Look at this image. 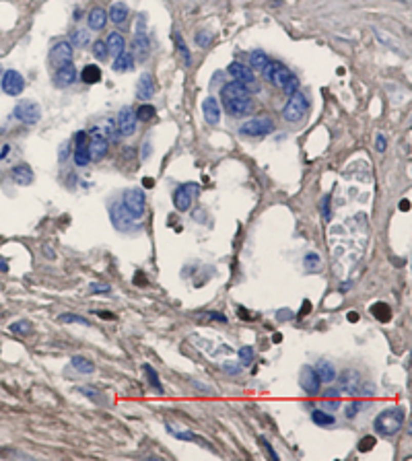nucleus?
Returning <instances> with one entry per match:
<instances>
[{
	"mask_svg": "<svg viewBox=\"0 0 412 461\" xmlns=\"http://www.w3.org/2000/svg\"><path fill=\"white\" fill-rule=\"evenodd\" d=\"M221 97H223V103H225V109L235 115V117H241L245 113L251 111V95L247 91L245 85L233 81V83H227L223 89H221Z\"/></svg>",
	"mask_w": 412,
	"mask_h": 461,
	"instance_id": "obj_1",
	"label": "nucleus"
},
{
	"mask_svg": "<svg viewBox=\"0 0 412 461\" xmlns=\"http://www.w3.org/2000/svg\"><path fill=\"white\" fill-rule=\"evenodd\" d=\"M404 420H406L404 408H389V410H383V412L377 414V418L373 422V428L381 436H396L402 430Z\"/></svg>",
	"mask_w": 412,
	"mask_h": 461,
	"instance_id": "obj_2",
	"label": "nucleus"
},
{
	"mask_svg": "<svg viewBox=\"0 0 412 461\" xmlns=\"http://www.w3.org/2000/svg\"><path fill=\"white\" fill-rule=\"evenodd\" d=\"M307 107H309L307 95L301 93V91H295V93L289 97L287 105L283 107V113H281V115H283V119L289 122V124H299V122L305 117Z\"/></svg>",
	"mask_w": 412,
	"mask_h": 461,
	"instance_id": "obj_3",
	"label": "nucleus"
},
{
	"mask_svg": "<svg viewBox=\"0 0 412 461\" xmlns=\"http://www.w3.org/2000/svg\"><path fill=\"white\" fill-rule=\"evenodd\" d=\"M122 204L126 206V210L130 212V216L134 221L143 218L145 214V204H147V198H145V192L141 188H132V190H126L124 196H122Z\"/></svg>",
	"mask_w": 412,
	"mask_h": 461,
	"instance_id": "obj_4",
	"label": "nucleus"
},
{
	"mask_svg": "<svg viewBox=\"0 0 412 461\" xmlns=\"http://www.w3.org/2000/svg\"><path fill=\"white\" fill-rule=\"evenodd\" d=\"M13 115H15L21 124L33 126V124H37V122L42 119V107H40V103L31 101V99H25V101H21V103L15 107Z\"/></svg>",
	"mask_w": 412,
	"mask_h": 461,
	"instance_id": "obj_5",
	"label": "nucleus"
},
{
	"mask_svg": "<svg viewBox=\"0 0 412 461\" xmlns=\"http://www.w3.org/2000/svg\"><path fill=\"white\" fill-rule=\"evenodd\" d=\"M239 132L243 136H266L274 132V122L268 115H260V117H251L245 124H241Z\"/></svg>",
	"mask_w": 412,
	"mask_h": 461,
	"instance_id": "obj_6",
	"label": "nucleus"
},
{
	"mask_svg": "<svg viewBox=\"0 0 412 461\" xmlns=\"http://www.w3.org/2000/svg\"><path fill=\"white\" fill-rule=\"evenodd\" d=\"M262 74H264V78H266L270 85L279 87V89H283L285 83L293 76V72H291L287 66H283L281 62H268L266 68L262 70Z\"/></svg>",
	"mask_w": 412,
	"mask_h": 461,
	"instance_id": "obj_7",
	"label": "nucleus"
},
{
	"mask_svg": "<svg viewBox=\"0 0 412 461\" xmlns=\"http://www.w3.org/2000/svg\"><path fill=\"white\" fill-rule=\"evenodd\" d=\"M198 192H200V188L196 184H182L173 192V204H175V208L182 210V212L190 210V206H192L194 198L198 196Z\"/></svg>",
	"mask_w": 412,
	"mask_h": 461,
	"instance_id": "obj_8",
	"label": "nucleus"
},
{
	"mask_svg": "<svg viewBox=\"0 0 412 461\" xmlns=\"http://www.w3.org/2000/svg\"><path fill=\"white\" fill-rule=\"evenodd\" d=\"M109 218H111V225H113L117 231H130V229L134 227V218L130 216V212L126 210V206H124L122 202L111 204Z\"/></svg>",
	"mask_w": 412,
	"mask_h": 461,
	"instance_id": "obj_9",
	"label": "nucleus"
},
{
	"mask_svg": "<svg viewBox=\"0 0 412 461\" xmlns=\"http://www.w3.org/2000/svg\"><path fill=\"white\" fill-rule=\"evenodd\" d=\"M0 87H3V91L9 95V97H17L23 93L25 89V78L17 72V70H7L3 74V81H0Z\"/></svg>",
	"mask_w": 412,
	"mask_h": 461,
	"instance_id": "obj_10",
	"label": "nucleus"
},
{
	"mask_svg": "<svg viewBox=\"0 0 412 461\" xmlns=\"http://www.w3.org/2000/svg\"><path fill=\"white\" fill-rule=\"evenodd\" d=\"M136 113L134 109L130 107H122L117 117H115V128H117V134L120 136H132L136 132Z\"/></svg>",
	"mask_w": 412,
	"mask_h": 461,
	"instance_id": "obj_11",
	"label": "nucleus"
},
{
	"mask_svg": "<svg viewBox=\"0 0 412 461\" xmlns=\"http://www.w3.org/2000/svg\"><path fill=\"white\" fill-rule=\"evenodd\" d=\"M87 150H89V157H91V161H101V159L107 155V140L103 138V134H101L97 128L91 132V138H89Z\"/></svg>",
	"mask_w": 412,
	"mask_h": 461,
	"instance_id": "obj_12",
	"label": "nucleus"
},
{
	"mask_svg": "<svg viewBox=\"0 0 412 461\" xmlns=\"http://www.w3.org/2000/svg\"><path fill=\"white\" fill-rule=\"evenodd\" d=\"M299 385L303 387V391L305 393H309V395H318L320 393V387H322V381H320V377H318V373H316V369L313 367H303L301 369V375H299Z\"/></svg>",
	"mask_w": 412,
	"mask_h": 461,
	"instance_id": "obj_13",
	"label": "nucleus"
},
{
	"mask_svg": "<svg viewBox=\"0 0 412 461\" xmlns=\"http://www.w3.org/2000/svg\"><path fill=\"white\" fill-rule=\"evenodd\" d=\"M338 389L344 393H359L361 391V375L352 369H346L338 377Z\"/></svg>",
	"mask_w": 412,
	"mask_h": 461,
	"instance_id": "obj_14",
	"label": "nucleus"
},
{
	"mask_svg": "<svg viewBox=\"0 0 412 461\" xmlns=\"http://www.w3.org/2000/svg\"><path fill=\"white\" fill-rule=\"evenodd\" d=\"M76 76H79L76 66H74L72 62H68V64H64V66H58V70H56V74H54V85H56L58 89H66V87H70L72 83H76Z\"/></svg>",
	"mask_w": 412,
	"mask_h": 461,
	"instance_id": "obj_15",
	"label": "nucleus"
},
{
	"mask_svg": "<svg viewBox=\"0 0 412 461\" xmlns=\"http://www.w3.org/2000/svg\"><path fill=\"white\" fill-rule=\"evenodd\" d=\"M72 44L70 42H58L54 48H52V52H50V58H52V62L56 64V66H64V64H68V62H72Z\"/></svg>",
	"mask_w": 412,
	"mask_h": 461,
	"instance_id": "obj_16",
	"label": "nucleus"
},
{
	"mask_svg": "<svg viewBox=\"0 0 412 461\" xmlns=\"http://www.w3.org/2000/svg\"><path fill=\"white\" fill-rule=\"evenodd\" d=\"M151 54V42L147 33H136L134 42H132V56H136L141 62H145Z\"/></svg>",
	"mask_w": 412,
	"mask_h": 461,
	"instance_id": "obj_17",
	"label": "nucleus"
},
{
	"mask_svg": "<svg viewBox=\"0 0 412 461\" xmlns=\"http://www.w3.org/2000/svg\"><path fill=\"white\" fill-rule=\"evenodd\" d=\"M155 78H153V74L151 72H145V74H141V78H139V83H136V97L139 99H151L153 95H155Z\"/></svg>",
	"mask_w": 412,
	"mask_h": 461,
	"instance_id": "obj_18",
	"label": "nucleus"
},
{
	"mask_svg": "<svg viewBox=\"0 0 412 461\" xmlns=\"http://www.w3.org/2000/svg\"><path fill=\"white\" fill-rule=\"evenodd\" d=\"M202 113H204L206 124L217 126L219 119H221V105H219V101H217L214 97H206V99L202 101Z\"/></svg>",
	"mask_w": 412,
	"mask_h": 461,
	"instance_id": "obj_19",
	"label": "nucleus"
},
{
	"mask_svg": "<svg viewBox=\"0 0 412 461\" xmlns=\"http://www.w3.org/2000/svg\"><path fill=\"white\" fill-rule=\"evenodd\" d=\"M229 74L233 76V81H237V83H241V85L253 83V72H251V68L245 66V64H241V62H231V64H229Z\"/></svg>",
	"mask_w": 412,
	"mask_h": 461,
	"instance_id": "obj_20",
	"label": "nucleus"
},
{
	"mask_svg": "<svg viewBox=\"0 0 412 461\" xmlns=\"http://www.w3.org/2000/svg\"><path fill=\"white\" fill-rule=\"evenodd\" d=\"M11 177H13V182L19 184V186H29V184H33V179H35V175H33V171H31L29 165H17V167H13Z\"/></svg>",
	"mask_w": 412,
	"mask_h": 461,
	"instance_id": "obj_21",
	"label": "nucleus"
},
{
	"mask_svg": "<svg viewBox=\"0 0 412 461\" xmlns=\"http://www.w3.org/2000/svg\"><path fill=\"white\" fill-rule=\"evenodd\" d=\"M113 70L115 72H130V70H134V56H132V52H128V50L120 52L115 56V60H113Z\"/></svg>",
	"mask_w": 412,
	"mask_h": 461,
	"instance_id": "obj_22",
	"label": "nucleus"
},
{
	"mask_svg": "<svg viewBox=\"0 0 412 461\" xmlns=\"http://www.w3.org/2000/svg\"><path fill=\"white\" fill-rule=\"evenodd\" d=\"M105 23H107V13H105L103 9H99V7L93 9V11L89 13V17H87V25H89V29H93V31L103 29Z\"/></svg>",
	"mask_w": 412,
	"mask_h": 461,
	"instance_id": "obj_23",
	"label": "nucleus"
},
{
	"mask_svg": "<svg viewBox=\"0 0 412 461\" xmlns=\"http://www.w3.org/2000/svg\"><path fill=\"white\" fill-rule=\"evenodd\" d=\"M316 373H318V377H320L322 383H334L336 381V369L328 360H320L318 367H316Z\"/></svg>",
	"mask_w": 412,
	"mask_h": 461,
	"instance_id": "obj_24",
	"label": "nucleus"
},
{
	"mask_svg": "<svg viewBox=\"0 0 412 461\" xmlns=\"http://www.w3.org/2000/svg\"><path fill=\"white\" fill-rule=\"evenodd\" d=\"M105 46H107V52H109V54H113V56H117L120 52H124V50H126V42H124V37H122L117 31H113V33H109V35H107Z\"/></svg>",
	"mask_w": 412,
	"mask_h": 461,
	"instance_id": "obj_25",
	"label": "nucleus"
},
{
	"mask_svg": "<svg viewBox=\"0 0 412 461\" xmlns=\"http://www.w3.org/2000/svg\"><path fill=\"white\" fill-rule=\"evenodd\" d=\"M109 19H111V23H115V25L126 23V19H128V7H126L124 3H113L111 9H109Z\"/></svg>",
	"mask_w": 412,
	"mask_h": 461,
	"instance_id": "obj_26",
	"label": "nucleus"
},
{
	"mask_svg": "<svg viewBox=\"0 0 412 461\" xmlns=\"http://www.w3.org/2000/svg\"><path fill=\"white\" fill-rule=\"evenodd\" d=\"M81 81H83L85 85H95V83H99V81H101V70H99V66H95V64L85 66L83 72H81Z\"/></svg>",
	"mask_w": 412,
	"mask_h": 461,
	"instance_id": "obj_27",
	"label": "nucleus"
},
{
	"mask_svg": "<svg viewBox=\"0 0 412 461\" xmlns=\"http://www.w3.org/2000/svg\"><path fill=\"white\" fill-rule=\"evenodd\" d=\"M70 365H72L79 373H85V375H91V373L95 371V365H93L87 356H81V354L72 356V358H70Z\"/></svg>",
	"mask_w": 412,
	"mask_h": 461,
	"instance_id": "obj_28",
	"label": "nucleus"
},
{
	"mask_svg": "<svg viewBox=\"0 0 412 461\" xmlns=\"http://www.w3.org/2000/svg\"><path fill=\"white\" fill-rule=\"evenodd\" d=\"M311 420H313V424H318V426H332V424L336 422V418H334L332 414L324 412L322 408H313V412H311Z\"/></svg>",
	"mask_w": 412,
	"mask_h": 461,
	"instance_id": "obj_29",
	"label": "nucleus"
},
{
	"mask_svg": "<svg viewBox=\"0 0 412 461\" xmlns=\"http://www.w3.org/2000/svg\"><path fill=\"white\" fill-rule=\"evenodd\" d=\"M270 60H268V56L262 52V50H253L251 54H249V68H253V70H264L266 68V64H268Z\"/></svg>",
	"mask_w": 412,
	"mask_h": 461,
	"instance_id": "obj_30",
	"label": "nucleus"
},
{
	"mask_svg": "<svg viewBox=\"0 0 412 461\" xmlns=\"http://www.w3.org/2000/svg\"><path fill=\"white\" fill-rule=\"evenodd\" d=\"M173 39H175V46H178V54L182 56L184 64H186V66L190 68V66H192V56H190V50L186 48V42H184V37H182V35H180L178 31H175V33H173Z\"/></svg>",
	"mask_w": 412,
	"mask_h": 461,
	"instance_id": "obj_31",
	"label": "nucleus"
},
{
	"mask_svg": "<svg viewBox=\"0 0 412 461\" xmlns=\"http://www.w3.org/2000/svg\"><path fill=\"white\" fill-rule=\"evenodd\" d=\"M89 163H91V157H89L87 144L74 146V165H76V167H87Z\"/></svg>",
	"mask_w": 412,
	"mask_h": 461,
	"instance_id": "obj_32",
	"label": "nucleus"
},
{
	"mask_svg": "<svg viewBox=\"0 0 412 461\" xmlns=\"http://www.w3.org/2000/svg\"><path fill=\"white\" fill-rule=\"evenodd\" d=\"M371 313H373L381 324L389 322V317H391V309H389L385 303H375V305L371 307Z\"/></svg>",
	"mask_w": 412,
	"mask_h": 461,
	"instance_id": "obj_33",
	"label": "nucleus"
},
{
	"mask_svg": "<svg viewBox=\"0 0 412 461\" xmlns=\"http://www.w3.org/2000/svg\"><path fill=\"white\" fill-rule=\"evenodd\" d=\"M143 371H145V375L149 377L151 387H153V389H157V393H161V395H163V391H165V389H163V385H161V379H159L157 371H155L151 365H145V367H143Z\"/></svg>",
	"mask_w": 412,
	"mask_h": 461,
	"instance_id": "obj_34",
	"label": "nucleus"
},
{
	"mask_svg": "<svg viewBox=\"0 0 412 461\" xmlns=\"http://www.w3.org/2000/svg\"><path fill=\"white\" fill-rule=\"evenodd\" d=\"M136 113V119H141V122H149V119H153L155 115H157V109L151 105V103H143L139 109L134 111Z\"/></svg>",
	"mask_w": 412,
	"mask_h": 461,
	"instance_id": "obj_35",
	"label": "nucleus"
},
{
	"mask_svg": "<svg viewBox=\"0 0 412 461\" xmlns=\"http://www.w3.org/2000/svg\"><path fill=\"white\" fill-rule=\"evenodd\" d=\"M29 330H31V324L25 322V319H19V322H15V324L9 326V332L11 334H17V336H25V334H29Z\"/></svg>",
	"mask_w": 412,
	"mask_h": 461,
	"instance_id": "obj_36",
	"label": "nucleus"
},
{
	"mask_svg": "<svg viewBox=\"0 0 412 461\" xmlns=\"http://www.w3.org/2000/svg\"><path fill=\"white\" fill-rule=\"evenodd\" d=\"M237 356H239V363L243 367H249L253 363V348L251 346H241L239 352H237Z\"/></svg>",
	"mask_w": 412,
	"mask_h": 461,
	"instance_id": "obj_37",
	"label": "nucleus"
},
{
	"mask_svg": "<svg viewBox=\"0 0 412 461\" xmlns=\"http://www.w3.org/2000/svg\"><path fill=\"white\" fill-rule=\"evenodd\" d=\"M58 322L60 324H79V326H89V319H85V317H81V315H72V313H62L60 317H58Z\"/></svg>",
	"mask_w": 412,
	"mask_h": 461,
	"instance_id": "obj_38",
	"label": "nucleus"
},
{
	"mask_svg": "<svg viewBox=\"0 0 412 461\" xmlns=\"http://www.w3.org/2000/svg\"><path fill=\"white\" fill-rule=\"evenodd\" d=\"M91 52H93V56H95L97 60H105V58H107V46H105V42H101V39L93 42Z\"/></svg>",
	"mask_w": 412,
	"mask_h": 461,
	"instance_id": "obj_39",
	"label": "nucleus"
},
{
	"mask_svg": "<svg viewBox=\"0 0 412 461\" xmlns=\"http://www.w3.org/2000/svg\"><path fill=\"white\" fill-rule=\"evenodd\" d=\"M303 264H305V268L309 272H316V270H320V255L318 253H307L303 257Z\"/></svg>",
	"mask_w": 412,
	"mask_h": 461,
	"instance_id": "obj_40",
	"label": "nucleus"
},
{
	"mask_svg": "<svg viewBox=\"0 0 412 461\" xmlns=\"http://www.w3.org/2000/svg\"><path fill=\"white\" fill-rule=\"evenodd\" d=\"M167 432L169 434H173L175 438H180V440H198V443H202V445H206L204 440H200L196 434H192V432H178V430H173L171 426H167Z\"/></svg>",
	"mask_w": 412,
	"mask_h": 461,
	"instance_id": "obj_41",
	"label": "nucleus"
},
{
	"mask_svg": "<svg viewBox=\"0 0 412 461\" xmlns=\"http://www.w3.org/2000/svg\"><path fill=\"white\" fill-rule=\"evenodd\" d=\"M283 91H285V95H287V97H291V95H293L295 91H299V78H297V76L293 74V76H291V78H289V81L285 83Z\"/></svg>",
	"mask_w": 412,
	"mask_h": 461,
	"instance_id": "obj_42",
	"label": "nucleus"
},
{
	"mask_svg": "<svg viewBox=\"0 0 412 461\" xmlns=\"http://www.w3.org/2000/svg\"><path fill=\"white\" fill-rule=\"evenodd\" d=\"M115 130H117V128H115L113 122H103V132H101V134H103L105 140H115V138H117Z\"/></svg>",
	"mask_w": 412,
	"mask_h": 461,
	"instance_id": "obj_43",
	"label": "nucleus"
},
{
	"mask_svg": "<svg viewBox=\"0 0 412 461\" xmlns=\"http://www.w3.org/2000/svg\"><path fill=\"white\" fill-rule=\"evenodd\" d=\"M210 42H212V33H210V31H198V33H196V44H198L200 48L210 46Z\"/></svg>",
	"mask_w": 412,
	"mask_h": 461,
	"instance_id": "obj_44",
	"label": "nucleus"
},
{
	"mask_svg": "<svg viewBox=\"0 0 412 461\" xmlns=\"http://www.w3.org/2000/svg\"><path fill=\"white\" fill-rule=\"evenodd\" d=\"M81 393H85L89 399H95V402H99V404H103L105 399H101L99 395H103L101 391H97V389H93V387H81Z\"/></svg>",
	"mask_w": 412,
	"mask_h": 461,
	"instance_id": "obj_45",
	"label": "nucleus"
},
{
	"mask_svg": "<svg viewBox=\"0 0 412 461\" xmlns=\"http://www.w3.org/2000/svg\"><path fill=\"white\" fill-rule=\"evenodd\" d=\"M322 216H324V221H326V223H330V218H332V210H330V196H324V198H322Z\"/></svg>",
	"mask_w": 412,
	"mask_h": 461,
	"instance_id": "obj_46",
	"label": "nucleus"
},
{
	"mask_svg": "<svg viewBox=\"0 0 412 461\" xmlns=\"http://www.w3.org/2000/svg\"><path fill=\"white\" fill-rule=\"evenodd\" d=\"M375 443H377V440H375V436H363V438H361V443H359V451H363V453H365V451L373 449V447H375Z\"/></svg>",
	"mask_w": 412,
	"mask_h": 461,
	"instance_id": "obj_47",
	"label": "nucleus"
},
{
	"mask_svg": "<svg viewBox=\"0 0 412 461\" xmlns=\"http://www.w3.org/2000/svg\"><path fill=\"white\" fill-rule=\"evenodd\" d=\"M72 44H74V46H85V44H87V33L81 31V29L74 31V33H72Z\"/></svg>",
	"mask_w": 412,
	"mask_h": 461,
	"instance_id": "obj_48",
	"label": "nucleus"
},
{
	"mask_svg": "<svg viewBox=\"0 0 412 461\" xmlns=\"http://www.w3.org/2000/svg\"><path fill=\"white\" fill-rule=\"evenodd\" d=\"M260 443H262V447L266 449L268 457H272V459H279V453H277V451H274V449H272V445H270V443H268V440H266L264 436H260Z\"/></svg>",
	"mask_w": 412,
	"mask_h": 461,
	"instance_id": "obj_49",
	"label": "nucleus"
},
{
	"mask_svg": "<svg viewBox=\"0 0 412 461\" xmlns=\"http://www.w3.org/2000/svg\"><path fill=\"white\" fill-rule=\"evenodd\" d=\"M359 410H361V404H359V402L348 404V406H346V418H355V416L359 414Z\"/></svg>",
	"mask_w": 412,
	"mask_h": 461,
	"instance_id": "obj_50",
	"label": "nucleus"
},
{
	"mask_svg": "<svg viewBox=\"0 0 412 461\" xmlns=\"http://www.w3.org/2000/svg\"><path fill=\"white\" fill-rule=\"evenodd\" d=\"M375 146H377V150H379V152H385V148H387V142H385L383 134H377V136H375Z\"/></svg>",
	"mask_w": 412,
	"mask_h": 461,
	"instance_id": "obj_51",
	"label": "nucleus"
},
{
	"mask_svg": "<svg viewBox=\"0 0 412 461\" xmlns=\"http://www.w3.org/2000/svg\"><path fill=\"white\" fill-rule=\"evenodd\" d=\"M89 288H91V292H109L111 290L109 284H91Z\"/></svg>",
	"mask_w": 412,
	"mask_h": 461,
	"instance_id": "obj_52",
	"label": "nucleus"
},
{
	"mask_svg": "<svg viewBox=\"0 0 412 461\" xmlns=\"http://www.w3.org/2000/svg\"><path fill=\"white\" fill-rule=\"evenodd\" d=\"M340 406V399H334V402H322V410H338Z\"/></svg>",
	"mask_w": 412,
	"mask_h": 461,
	"instance_id": "obj_53",
	"label": "nucleus"
},
{
	"mask_svg": "<svg viewBox=\"0 0 412 461\" xmlns=\"http://www.w3.org/2000/svg\"><path fill=\"white\" fill-rule=\"evenodd\" d=\"M208 319H214V322L227 324V317H225V315H221V313H217V311H210V313H208Z\"/></svg>",
	"mask_w": 412,
	"mask_h": 461,
	"instance_id": "obj_54",
	"label": "nucleus"
},
{
	"mask_svg": "<svg viewBox=\"0 0 412 461\" xmlns=\"http://www.w3.org/2000/svg\"><path fill=\"white\" fill-rule=\"evenodd\" d=\"M85 140H87V134H85V132H76V136H74V146L85 144Z\"/></svg>",
	"mask_w": 412,
	"mask_h": 461,
	"instance_id": "obj_55",
	"label": "nucleus"
},
{
	"mask_svg": "<svg viewBox=\"0 0 412 461\" xmlns=\"http://www.w3.org/2000/svg\"><path fill=\"white\" fill-rule=\"evenodd\" d=\"M95 313H97L101 319H115V315H113V313H109V311H95Z\"/></svg>",
	"mask_w": 412,
	"mask_h": 461,
	"instance_id": "obj_56",
	"label": "nucleus"
},
{
	"mask_svg": "<svg viewBox=\"0 0 412 461\" xmlns=\"http://www.w3.org/2000/svg\"><path fill=\"white\" fill-rule=\"evenodd\" d=\"M134 282H136V284H143V286H145V284H147V280H145V274H136V276H134Z\"/></svg>",
	"mask_w": 412,
	"mask_h": 461,
	"instance_id": "obj_57",
	"label": "nucleus"
},
{
	"mask_svg": "<svg viewBox=\"0 0 412 461\" xmlns=\"http://www.w3.org/2000/svg\"><path fill=\"white\" fill-rule=\"evenodd\" d=\"M338 393H340V389H336V387H332V389H328V391H326V395H328V397H338Z\"/></svg>",
	"mask_w": 412,
	"mask_h": 461,
	"instance_id": "obj_58",
	"label": "nucleus"
},
{
	"mask_svg": "<svg viewBox=\"0 0 412 461\" xmlns=\"http://www.w3.org/2000/svg\"><path fill=\"white\" fill-rule=\"evenodd\" d=\"M0 272H9V264H7V259H3V257H0Z\"/></svg>",
	"mask_w": 412,
	"mask_h": 461,
	"instance_id": "obj_59",
	"label": "nucleus"
},
{
	"mask_svg": "<svg viewBox=\"0 0 412 461\" xmlns=\"http://www.w3.org/2000/svg\"><path fill=\"white\" fill-rule=\"evenodd\" d=\"M348 322H359V313L357 311H350L348 313Z\"/></svg>",
	"mask_w": 412,
	"mask_h": 461,
	"instance_id": "obj_60",
	"label": "nucleus"
},
{
	"mask_svg": "<svg viewBox=\"0 0 412 461\" xmlns=\"http://www.w3.org/2000/svg\"><path fill=\"white\" fill-rule=\"evenodd\" d=\"M373 391H375V387H373L371 383H367V385L363 387V393H373Z\"/></svg>",
	"mask_w": 412,
	"mask_h": 461,
	"instance_id": "obj_61",
	"label": "nucleus"
},
{
	"mask_svg": "<svg viewBox=\"0 0 412 461\" xmlns=\"http://www.w3.org/2000/svg\"><path fill=\"white\" fill-rule=\"evenodd\" d=\"M9 150H11V146H9V144H5V146H3V152H0V159H5Z\"/></svg>",
	"mask_w": 412,
	"mask_h": 461,
	"instance_id": "obj_62",
	"label": "nucleus"
},
{
	"mask_svg": "<svg viewBox=\"0 0 412 461\" xmlns=\"http://www.w3.org/2000/svg\"><path fill=\"white\" fill-rule=\"evenodd\" d=\"M408 208H410V202L408 200H402L400 202V210H408Z\"/></svg>",
	"mask_w": 412,
	"mask_h": 461,
	"instance_id": "obj_63",
	"label": "nucleus"
},
{
	"mask_svg": "<svg viewBox=\"0 0 412 461\" xmlns=\"http://www.w3.org/2000/svg\"><path fill=\"white\" fill-rule=\"evenodd\" d=\"M145 186H147V188H151V186H153V179H151V177H147V179H145Z\"/></svg>",
	"mask_w": 412,
	"mask_h": 461,
	"instance_id": "obj_64",
	"label": "nucleus"
}]
</instances>
